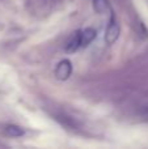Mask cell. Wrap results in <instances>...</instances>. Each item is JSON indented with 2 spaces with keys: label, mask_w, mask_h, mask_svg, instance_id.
Here are the masks:
<instances>
[{
  "label": "cell",
  "mask_w": 148,
  "mask_h": 149,
  "mask_svg": "<svg viewBox=\"0 0 148 149\" xmlns=\"http://www.w3.org/2000/svg\"><path fill=\"white\" fill-rule=\"evenodd\" d=\"M119 37V25H118V21L115 18L114 15H112L109 20V25H108L106 33H105V42L108 45H113Z\"/></svg>",
  "instance_id": "6da1fadb"
},
{
  "label": "cell",
  "mask_w": 148,
  "mask_h": 149,
  "mask_svg": "<svg viewBox=\"0 0 148 149\" xmlns=\"http://www.w3.org/2000/svg\"><path fill=\"white\" fill-rule=\"evenodd\" d=\"M72 73V63L70 62L68 59H64L62 62L58 63L57 70H55V77L60 81H64L67 80L68 77L71 76Z\"/></svg>",
  "instance_id": "7a4b0ae2"
},
{
  "label": "cell",
  "mask_w": 148,
  "mask_h": 149,
  "mask_svg": "<svg viewBox=\"0 0 148 149\" xmlns=\"http://www.w3.org/2000/svg\"><path fill=\"white\" fill-rule=\"evenodd\" d=\"M80 47H81V31L80 30H76L75 33L70 37L67 45H66V52L72 54V52L77 51Z\"/></svg>",
  "instance_id": "3957f363"
},
{
  "label": "cell",
  "mask_w": 148,
  "mask_h": 149,
  "mask_svg": "<svg viewBox=\"0 0 148 149\" xmlns=\"http://www.w3.org/2000/svg\"><path fill=\"white\" fill-rule=\"evenodd\" d=\"M96 36H97V31L93 28H87L85 30L81 31V47L89 46V43L96 38Z\"/></svg>",
  "instance_id": "277c9868"
},
{
  "label": "cell",
  "mask_w": 148,
  "mask_h": 149,
  "mask_svg": "<svg viewBox=\"0 0 148 149\" xmlns=\"http://www.w3.org/2000/svg\"><path fill=\"white\" fill-rule=\"evenodd\" d=\"M5 132H7L9 136L13 137H20L25 135V131L24 128H21L20 126H16V124H9V126L5 127Z\"/></svg>",
  "instance_id": "5b68a950"
},
{
  "label": "cell",
  "mask_w": 148,
  "mask_h": 149,
  "mask_svg": "<svg viewBox=\"0 0 148 149\" xmlns=\"http://www.w3.org/2000/svg\"><path fill=\"white\" fill-rule=\"evenodd\" d=\"M93 8L97 13L104 15L109 10V1L108 0H93Z\"/></svg>",
  "instance_id": "8992f818"
}]
</instances>
